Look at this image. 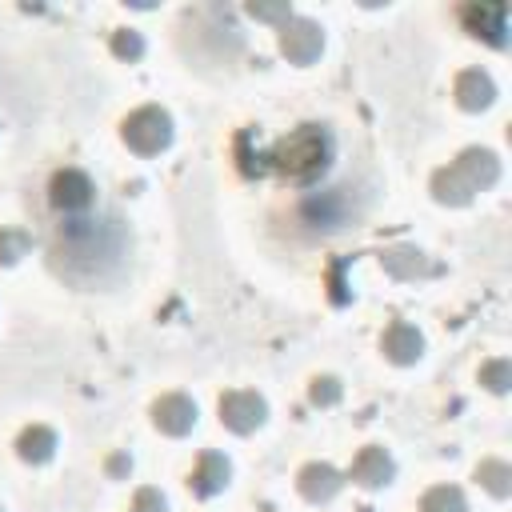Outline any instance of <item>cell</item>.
<instances>
[{"mask_svg":"<svg viewBox=\"0 0 512 512\" xmlns=\"http://www.w3.org/2000/svg\"><path fill=\"white\" fill-rule=\"evenodd\" d=\"M332 152H336V144H332V132H328L324 124H300V128H292V132L276 144L272 168H276L288 184H312V180H320V176L328 172Z\"/></svg>","mask_w":512,"mask_h":512,"instance_id":"cell-1","label":"cell"},{"mask_svg":"<svg viewBox=\"0 0 512 512\" xmlns=\"http://www.w3.org/2000/svg\"><path fill=\"white\" fill-rule=\"evenodd\" d=\"M496 180H500V160H496V152H492V148H464L448 168H440V172L432 176V196H436L440 204L460 208V204H468L476 192L492 188Z\"/></svg>","mask_w":512,"mask_h":512,"instance_id":"cell-2","label":"cell"},{"mask_svg":"<svg viewBox=\"0 0 512 512\" xmlns=\"http://www.w3.org/2000/svg\"><path fill=\"white\" fill-rule=\"evenodd\" d=\"M120 136H124V144H128L132 152L156 156V152H164V148L172 144V116H168L164 108H156V104H144V108H136V112L120 124Z\"/></svg>","mask_w":512,"mask_h":512,"instance_id":"cell-3","label":"cell"},{"mask_svg":"<svg viewBox=\"0 0 512 512\" xmlns=\"http://www.w3.org/2000/svg\"><path fill=\"white\" fill-rule=\"evenodd\" d=\"M48 200H52L56 212H64V216H80V212L92 208V200H96V184H92V176L80 172V168H60V172L52 176V184H48Z\"/></svg>","mask_w":512,"mask_h":512,"instance_id":"cell-4","label":"cell"},{"mask_svg":"<svg viewBox=\"0 0 512 512\" xmlns=\"http://www.w3.org/2000/svg\"><path fill=\"white\" fill-rule=\"evenodd\" d=\"M268 416V404L260 392H248V388H232L220 396V424L232 428V432H256Z\"/></svg>","mask_w":512,"mask_h":512,"instance_id":"cell-5","label":"cell"},{"mask_svg":"<svg viewBox=\"0 0 512 512\" xmlns=\"http://www.w3.org/2000/svg\"><path fill=\"white\" fill-rule=\"evenodd\" d=\"M324 48V32L316 20H304V16H288L280 24V52L292 60V64H312Z\"/></svg>","mask_w":512,"mask_h":512,"instance_id":"cell-6","label":"cell"},{"mask_svg":"<svg viewBox=\"0 0 512 512\" xmlns=\"http://www.w3.org/2000/svg\"><path fill=\"white\" fill-rule=\"evenodd\" d=\"M460 20L472 36L488 40L492 48H504L508 44V8L504 4H464L460 8Z\"/></svg>","mask_w":512,"mask_h":512,"instance_id":"cell-7","label":"cell"},{"mask_svg":"<svg viewBox=\"0 0 512 512\" xmlns=\"http://www.w3.org/2000/svg\"><path fill=\"white\" fill-rule=\"evenodd\" d=\"M152 424L168 436H188L196 428V404L184 392H168L152 404Z\"/></svg>","mask_w":512,"mask_h":512,"instance_id":"cell-8","label":"cell"},{"mask_svg":"<svg viewBox=\"0 0 512 512\" xmlns=\"http://www.w3.org/2000/svg\"><path fill=\"white\" fill-rule=\"evenodd\" d=\"M392 476H396V464L380 444L360 448L352 468H348V480L360 484V488H384V484H392Z\"/></svg>","mask_w":512,"mask_h":512,"instance_id":"cell-9","label":"cell"},{"mask_svg":"<svg viewBox=\"0 0 512 512\" xmlns=\"http://www.w3.org/2000/svg\"><path fill=\"white\" fill-rule=\"evenodd\" d=\"M380 264H384V272L388 276H396V280H420V276H436L440 272V264H432L420 248H412V244H392V248H384L380 252Z\"/></svg>","mask_w":512,"mask_h":512,"instance_id":"cell-10","label":"cell"},{"mask_svg":"<svg viewBox=\"0 0 512 512\" xmlns=\"http://www.w3.org/2000/svg\"><path fill=\"white\" fill-rule=\"evenodd\" d=\"M380 352L392 360V364H416L424 356V336L416 332V324L408 320H392L380 336Z\"/></svg>","mask_w":512,"mask_h":512,"instance_id":"cell-11","label":"cell"},{"mask_svg":"<svg viewBox=\"0 0 512 512\" xmlns=\"http://www.w3.org/2000/svg\"><path fill=\"white\" fill-rule=\"evenodd\" d=\"M296 488H300V496H304V500H312V504H328V500L344 488V476H340L332 464L312 460V464H304V468H300Z\"/></svg>","mask_w":512,"mask_h":512,"instance_id":"cell-12","label":"cell"},{"mask_svg":"<svg viewBox=\"0 0 512 512\" xmlns=\"http://www.w3.org/2000/svg\"><path fill=\"white\" fill-rule=\"evenodd\" d=\"M452 96H456L460 108L480 112V108H488L496 100V84H492V76L484 68H464L456 76V84H452Z\"/></svg>","mask_w":512,"mask_h":512,"instance_id":"cell-13","label":"cell"},{"mask_svg":"<svg viewBox=\"0 0 512 512\" xmlns=\"http://www.w3.org/2000/svg\"><path fill=\"white\" fill-rule=\"evenodd\" d=\"M228 476H232V464L224 460V452H200L188 484H192L196 496H216V492L228 488Z\"/></svg>","mask_w":512,"mask_h":512,"instance_id":"cell-14","label":"cell"},{"mask_svg":"<svg viewBox=\"0 0 512 512\" xmlns=\"http://www.w3.org/2000/svg\"><path fill=\"white\" fill-rule=\"evenodd\" d=\"M16 456L24 464H48L56 456V432L44 428V424H28L20 436H16Z\"/></svg>","mask_w":512,"mask_h":512,"instance_id":"cell-15","label":"cell"},{"mask_svg":"<svg viewBox=\"0 0 512 512\" xmlns=\"http://www.w3.org/2000/svg\"><path fill=\"white\" fill-rule=\"evenodd\" d=\"M420 512H468V504H464V492L456 484H436L424 492Z\"/></svg>","mask_w":512,"mask_h":512,"instance_id":"cell-16","label":"cell"},{"mask_svg":"<svg viewBox=\"0 0 512 512\" xmlns=\"http://www.w3.org/2000/svg\"><path fill=\"white\" fill-rule=\"evenodd\" d=\"M476 480H480L496 500H504V496L512 492V468H508L504 460H484V464L476 468Z\"/></svg>","mask_w":512,"mask_h":512,"instance_id":"cell-17","label":"cell"},{"mask_svg":"<svg viewBox=\"0 0 512 512\" xmlns=\"http://www.w3.org/2000/svg\"><path fill=\"white\" fill-rule=\"evenodd\" d=\"M32 248V236L24 228H0V264H16Z\"/></svg>","mask_w":512,"mask_h":512,"instance_id":"cell-18","label":"cell"},{"mask_svg":"<svg viewBox=\"0 0 512 512\" xmlns=\"http://www.w3.org/2000/svg\"><path fill=\"white\" fill-rule=\"evenodd\" d=\"M340 396H344V388H340L336 376H316V380L308 384V400H312L316 408H332V404H340Z\"/></svg>","mask_w":512,"mask_h":512,"instance_id":"cell-19","label":"cell"},{"mask_svg":"<svg viewBox=\"0 0 512 512\" xmlns=\"http://www.w3.org/2000/svg\"><path fill=\"white\" fill-rule=\"evenodd\" d=\"M480 384L488 388V392H508V384H512V364L500 356V360H488L484 368H480Z\"/></svg>","mask_w":512,"mask_h":512,"instance_id":"cell-20","label":"cell"},{"mask_svg":"<svg viewBox=\"0 0 512 512\" xmlns=\"http://www.w3.org/2000/svg\"><path fill=\"white\" fill-rule=\"evenodd\" d=\"M112 52H116L120 60H140V56H144V40H140V32H132V28H116V32H112Z\"/></svg>","mask_w":512,"mask_h":512,"instance_id":"cell-21","label":"cell"},{"mask_svg":"<svg viewBox=\"0 0 512 512\" xmlns=\"http://www.w3.org/2000/svg\"><path fill=\"white\" fill-rule=\"evenodd\" d=\"M132 512H168V504H164V496L156 488H140L136 500H132Z\"/></svg>","mask_w":512,"mask_h":512,"instance_id":"cell-22","label":"cell"},{"mask_svg":"<svg viewBox=\"0 0 512 512\" xmlns=\"http://www.w3.org/2000/svg\"><path fill=\"white\" fill-rule=\"evenodd\" d=\"M248 12H252L256 20H280V24L292 16L288 4H248Z\"/></svg>","mask_w":512,"mask_h":512,"instance_id":"cell-23","label":"cell"},{"mask_svg":"<svg viewBox=\"0 0 512 512\" xmlns=\"http://www.w3.org/2000/svg\"><path fill=\"white\" fill-rule=\"evenodd\" d=\"M104 468H108V476H112V480H124V476L132 472V456H128V452H116V456H108V464H104Z\"/></svg>","mask_w":512,"mask_h":512,"instance_id":"cell-24","label":"cell"},{"mask_svg":"<svg viewBox=\"0 0 512 512\" xmlns=\"http://www.w3.org/2000/svg\"><path fill=\"white\" fill-rule=\"evenodd\" d=\"M0 512H4V508H0Z\"/></svg>","mask_w":512,"mask_h":512,"instance_id":"cell-25","label":"cell"}]
</instances>
